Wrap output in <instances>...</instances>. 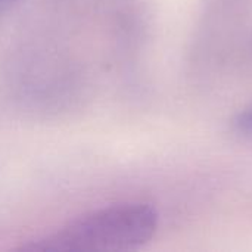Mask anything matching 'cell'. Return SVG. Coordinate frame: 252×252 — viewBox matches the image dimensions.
<instances>
[{
    "instance_id": "1",
    "label": "cell",
    "mask_w": 252,
    "mask_h": 252,
    "mask_svg": "<svg viewBox=\"0 0 252 252\" xmlns=\"http://www.w3.org/2000/svg\"><path fill=\"white\" fill-rule=\"evenodd\" d=\"M158 213L140 202L109 205L68 221L61 229L22 245L25 252H128L152 241Z\"/></svg>"
},
{
    "instance_id": "2",
    "label": "cell",
    "mask_w": 252,
    "mask_h": 252,
    "mask_svg": "<svg viewBox=\"0 0 252 252\" xmlns=\"http://www.w3.org/2000/svg\"><path fill=\"white\" fill-rule=\"evenodd\" d=\"M233 130L245 139H252V102L244 106L233 120Z\"/></svg>"
},
{
    "instance_id": "3",
    "label": "cell",
    "mask_w": 252,
    "mask_h": 252,
    "mask_svg": "<svg viewBox=\"0 0 252 252\" xmlns=\"http://www.w3.org/2000/svg\"><path fill=\"white\" fill-rule=\"evenodd\" d=\"M18 1H21V0H0V15L7 12L10 7H13Z\"/></svg>"
}]
</instances>
